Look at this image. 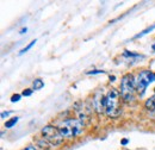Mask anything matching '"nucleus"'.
I'll list each match as a JSON object with an SVG mask.
<instances>
[{
  "label": "nucleus",
  "instance_id": "nucleus-1",
  "mask_svg": "<svg viewBox=\"0 0 155 150\" xmlns=\"http://www.w3.org/2000/svg\"><path fill=\"white\" fill-rule=\"evenodd\" d=\"M58 131L61 132L63 138H74L82 133L84 130V123L80 119L69 118L60 123L58 126Z\"/></svg>",
  "mask_w": 155,
  "mask_h": 150
},
{
  "label": "nucleus",
  "instance_id": "nucleus-2",
  "mask_svg": "<svg viewBox=\"0 0 155 150\" xmlns=\"http://www.w3.org/2000/svg\"><path fill=\"white\" fill-rule=\"evenodd\" d=\"M122 112L120 109V92L111 88L106 94V111L105 114L110 118H117Z\"/></svg>",
  "mask_w": 155,
  "mask_h": 150
},
{
  "label": "nucleus",
  "instance_id": "nucleus-3",
  "mask_svg": "<svg viewBox=\"0 0 155 150\" xmlns=\"http://www.w3.org/2000/svg\"><path fill=\"white\" fill-rule=\"evenodd\" d=\"M120 96L125 103H131L134 100L136 92V80L133 74H125L120 80Z\"/></svg>",
  "mask_w": 155,
  "mask_h": 150
},
{
  "label": "nucleus",
  "instance_id": "nucleus-4",
  "mask_svg": "<svg viewBox=\"0 0 155 150\" xmlns=\"http://www.w3.org/2000/svg\"><path fill=\"white\" fill-rule=\"evenodd\" d=\"M42 138L50 145V147H58L63 142V137L58 128L53 125H47L42 129Z\"/></svg>",
  "mask_w": 155,
  "mask_h": 150
},
{
  "label": "nucleus",
  "instance_id": "nucleus-5",
  "mask_svg": "<svg viewBox=\"0 0 155 150\" xmlns=\"http://www.w3.org/2000/svg\"><path fill=\"white\" fill-rule=\"evenodd\" d=\"M150 73L152 72H149V70H142L136 79V92L140 95H143L146 93L148 85L152 82L150 81Z\"/></svg>",
  "mask_w": 155,
  "mask_h": 150
},
{
  "label": "nucleus",
  "instance_id": "nucleus-6",
  "mask_svg": "<svg viewBox=\"0 0 155 150\" xmlns=\"http://www.w3.org/2000/svg\"><path fill=\"white\" fill-rule=\"evenodd\" d=\"M93 109L98 114H103L106 111V95L103 91H98L93 96Z\"/></svg>",
  "mask_w": 155,
  "mask_h": 150
},
{
  "label": "nucleus",
  "instance_id": "nucleus-7",
  "mask_svg": "<svg viewBox=\"0 0 155 150\" xmlns=\"http://www.w3.org/2000/svg\"><path fill=\"white\" fill-rule=\"evenodd\" d=\"M144 107L148 110V111H155V95L147 99V101L144 103Z\"/></svg>",
  "mask_w": 155,
  "mask_h": 150
},
{
  "label": "nucleus",
  "instance_id": "nucleus-8",
  "mask_svg": "<svg viewBox=\"0 0 155 150\" xmlns=\"http://www.w3.org/2000/svg\"><path fill=\"white\" fill-rule=\"evenodd\" d=\"M19 120V118L18 117H15V118H11V119H8L6 123H5V128L6 129H11V128H13L16 124H17V122Z\"/></svg>",
  "mask_w": 155,
  "mask_h": 150
},
{
  "label": "nucleus",
  "instance_id": "nucleus-9",
  "mask_svg": "<svg viewBox=\"0 0 155 150\" xmlns=\"http://www.w3.org/2000/svg\"><path fill=\"white\" fill-rule=\"evenodd\" d=\"M32 87H34L35 91L42 90V88L44 87V82H43V80H42V79H36V80L34 81V83H32Z\"/></svg>",
  "mask_w": 155,
  "mask_h": 150
},
{
  "label": "nucleus",
  "instance_id": "nucleus-10",
  "mask_svg": "<svg viewBox=\"0 0 155 150\" xmlns=\"http://www.w3.org/2000/svg\"><path fill=\"white\" fill-rule=\"evenodd\" d=\"M154 29H155V24H154V25H152V26H149L148 29H146V30H143V31H142L141 34H138L137 36H135V38H140V37H142V36H144V35H147V34H149L150 31H153Z\"/></svg>",
  "mask_w": 155,
  "mask_h": 150
},
{
  "label": "nucleus",
  "instance_id": "nucleus-11",
  "mask_svg": "<svg viewBox=\"0 0 155 150\" xmlns=\"http://www.w3.org/2000/svg\"><path fill=\"white\" fill-rule=\"evenodd\" d=\"M35 43H36V39H34V41H31V43H30V44H28V45H26V47H25L24 49H21V50H20L19 55H23L24 53H26L28 50H30V49H31V48H32V47L35 45Z\"/></svg>",
  "mask_w": 155,
  "mask_h": 150
},
{
  "label": "nucleus",
  "instance_id": "nucleus-12",
  "mask_svg": "<svg viewBox=\"0 0 155 150\" xmlns=\"http://www.w3.org/2000/svg\"><path fill=\"white\" fill-rule=\"evenodd\" d=\"M20 98H21L20 94H13V95L11 96V101H12V103H17V101L20 100Z\"/></svg>",
  "mask_w": 155,
  "mask_h": 150
},
{
  "label": "nucleus",
  "instance_id": "nucleus-13",
  "mask_svg": "<svg viewBox=\"0 0 155 150\" xmlns=\"http://www.w3.org/2000/svg\"><path fill=\"white\" fill-rule=\"evenodd\" d=\"M31 94H32V90H29V88H28V90H24V91H23L21 95H24V96H30Z\"/></svg>",
  "mask_w": 155,
  "mask_h": 150
},
{
  "label": "nucleus",
  "instance_id": "nucleus-14",
  "mask_svg": "<svg viewBox=\"0 0 155 150\" xmlns=\"http://www.w3.org/2000/svg\"><path fill=\"white\" fill-rule=\"evenodd\" d=\"M104 70H92V72H87L88 75H94V74H104Z\"/></svg>",
  "mask_w": 155,
  "mask_h": 150
},
{
  "label": "nucleus",
  "instance_id": "nucleus-15",
  "mask_svg": "<svg viewBox=\"0 0 155 150\" xmlns=\"http://www.w3.org/2000/svg\"><path fill=\"white\" fill-rule=\"evenodd\" d=\"M11 111H7V112H2L1 113V118H5V117H8L10 114H11Z\"/></svg>",
  "mask_w": 155,
  "mask_h": 150
},
{
  "label": "nucleus",
  "instance_id": "nucleus-16",
  "mask_svg": "<svg viewBox=\"0 0 155 150\" xmlns=\"http://www.w3.org/2000/svg\"><path fill=\"white\" fill-rule=\"evenodd\" d=\"M21 150H37V148L34 147V145H29V147H26V148H24V149Z\"/></svg>",
  "mask_w": 155,
  "mask_h": 150
},
{
  "label": "nucleus",
  "instance_id": "nucleus-17",
  "mask_svg": "<svg viewBox=\"0 0 155 150\" xmlns=\"http://www.w3.org/2000/svg\"><path fill=\"white\" fill-rule=\"evenodd\" d=\"M150 81H155V73H150Z\"/></svg>",
  "mask_w": 155,
  "mask_h": 150
},
{
  "label": "nucleus",
  "instance_id": "nucleus-18",
  "mask_svg": "<svg viewBox=\"0 0 155 150\" xmlns=\"http://www.w3.org/2000/svg\"><path fill=\"white\" fill-rule=\"evenodd\" d=\"M128 142H129L128 139H123V141H122V144H123V145H127V144H128Z\"/></svg>",
  "mask_w": 155,
  "mask_h": 150
},
{
  "label": "nucleus",
  "instance_id": "nucleus-19",
  "mask_svg": "<svg viewBox=\"0 0 155 150\" xmlns=\"http://www.w3.org/2000/svg\"><path fill=\"white\" fill-rule=\"evenodd\" d=\"M26 31H28V29H26V28H25V29H21V30H20V34H25Z\"/></svg>",
  "mask_w": 155,
  "mask_h": 150
},
{
  "label": "nucleus",
  "instance_id": "nucleus-20",
  "mask_svg": "<svg viewBox=\"0 0 155 150\" xmlns=\"http://www.w3.org/2000/svg\"><path fill=\"white\" fill-rule=\"evenodd\" d=\"M110 81H115V76H110Z\"/></svg>",
  "mask_w": 155,
  "mask_h": 150
},
{
  "label": "nucleus",
  "instance_id": "nucleus-21",
  "mask_svg": "<svg viewBox=\"0 0 155 150\" xmlns=\"http://www.w3.org/2000/svg\"><path fill=\"white\" fill-rule=\"evenodd\" d=\"M152 49H153V51H155V44L153 45V48H152Z\"/></svg>",
  "mask_w": 155,
  "mask_h": 150
}]
</instances>
